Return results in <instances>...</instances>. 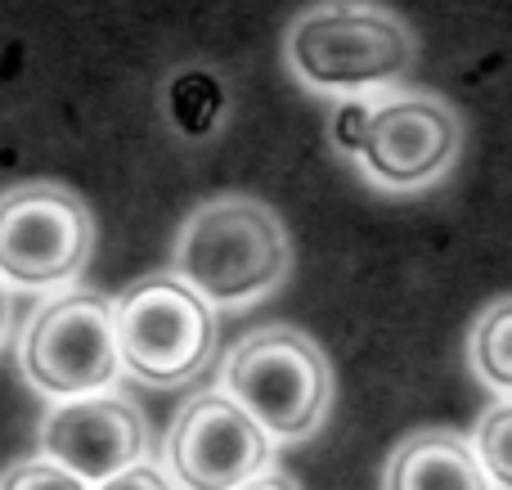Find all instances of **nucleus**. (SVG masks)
<instances>
[{
    "mask_svg": "<svg viewBox=\"0 0 512 490\" xmlns=\"http://www.w3.org/2000/svg\"><path fill=\"white\" fill-rule=\"evenodd\" d=\"M122 374L144 387H185L216 356V311L176 275H149L113 302Z\"/></svg>",
    "mask_w": 512,
    "mask_h": 490,
    "instance_id": "obj_6",
    "label": "nucleus"
},
{
    "mask_svg": "<svg viewBox=\"0 0 512 490\" xmlns=\"http://www.w3.org/2000/svg\"><path fill=\"white\" fill-rule=\"evenodd\" d=\"M274 441L225 392L180 405L162 441V473L176 490H239L270 468Z\"/></svg>",
    "mask_w": 512,
    "mask_h": 490,
    "instance_id": "obj_8",
    "label": "nucleus"
},
{
    "mask_svg": "<svg viewBox=\"0 0 512 490\" xmlns=\"http://www.w3.org/2000/svg\"><path fill=\"white\" fill-rule=\"evenodd\" d=\"M292 239L274 207L248 194H225L185 216L171 248V275L207 306L239 311L288 279Z\"/></svg>",
    "mask_w": 512,
    "mask_h": 490,
    "instance_id": "obj_2",
    "label": "nucleus"
},
{
    "mask_svg": "<svg viewBox=\"0 0 512 490\" xmlns=\"http://www.w3.org/2000/svg\"><path fill=\"white\" fill-rule=\"evenodd\" d=\"M95 248L90 207L54 180L0 198V284L9 293H68Z\"/></svg>",
    "mask_w": 512,
    "mask_h": 490,
    "instance_id": "obj_7",
    "label": "nucleus"
},
{
    "mask_svg": "<svg viewBox=\"0 0 512 490\" xmlns=\"http://www.w3.org/2000/svg\"><path fill=\"white\" fill-rule=\"evenodd\" d=\"M95 490H176L171 486V477L162 473L158 464H135V468H126V473H117V477H108V482H99Z\"/></svg>",
    "mask_w": 512,
    "mask_h": 490,
    "instance_id": "obj_14",
    "label": "nucleus"
},
{
    "mask_svg": "<svg viewBox=\"0 0 512 490\" xmlns=\"http://www.w3.org/2000/svg\"><path fill=\"white\" fill-rule=\"evenodd\" d=\"M239 490H301V486L292 482L288 473H274V468H265L261 477H252V482H243Z\"/></svg>",
    "mask_w": 512,
    "mask_h": 490,
    "instance_id": "obj_15",
    "label": "nucleus"
},
{
    "mask_svg": "<svg viewBox=\"0 0 512 490\" xmlns=\"http://www.w3.org/2000/svg\"><path fill=\"white\" fill-rule=\"evenodd\" d=\"M36 446L50 464L68 468L86 486H99L149 459V419L122 392L72 396L41 414Z\"/></svg>",
    "mask_w": 512,
    "mask_h": 490,
    "instance_id": "obj_9",
    "label": "nucleus"
},
{
    "mask_svg": "<svg viewBox=\"0 0 512 490\" xmlns=\"http://www.w3.org/2000/svg\"><path fill=\"white\" fill-rule=\"evenodd\" d=\"M414 32L369 0H319L283 36V63L306 90L328 99H373L414 72Z\"/></svg>",
    "mask_w": 512,
    "mask_h": 490,
    "instance_id": "obj_1",
    "label": "nucleus"
},
{
    "mask_svg": "<svg viewBox=\"0 0 512 490\" xmlns=\"http://www.w3.org/2000/svg\"><path fill=\"white\" fill-rule=\"evenodd\" d=\"M18 374L50 405L113 392L122 378L113 302L86 288L45 297L18 333Z\"/></svg>",
    "mask_w": 512,
    "mask_h": 490,
    "instance_id": "obj_5",
    "label": "nucleus"
},
{
    "mask_svg": "<svg viewBox=\"0 0 512 490\" xmlns=\"http://www.w3.org/2000/svg\"><path fill=\"white\" fill-rule=\"evenodd\" d=\"M382 490H495L477 450L450 428H418L396 441L382 468Z\"/></svg>",
    "mask_w": 512,
    "mask_h": 490,
    "instance_id": "obj_10",
    "label": "nucleus"
},
{
    "mask_svg": "<svg viewBox=\"0 0 512 490\" xmlns=\"http://www.w3.org/2000/svg\"><path fill=\"white\" fill-rule=\"evenodd\" d=\"M9 320H14V293L0 284V347H5V338H9Z\"/></svg>",
    "mask_w": 512,
    "mask_h": 490,
    "instance_id": "obj_16",
    "label": "nucleus"
},
{
    "mask_svg": "<svg viewBox=\"0 0 512 490\" xmlns=\"http://www.w3.org/2000/svg\"><path fill=\"white\" fill-rule=\"evenodd\" d=\"M0 490H95V486H86L81 477H72L68 468L50 464L45 455H27V459H18V464H9L5 473H0Z\"/></svg>",
    "mask_w": 512,
    "mask_h": 490,
    "instance_id": "obj_13",
    "label": "nucleus"
},
{
    "mask_svg": "<svg viewBox=\"0 0 512 490\" xmlns=\"http://www.w3.org/2000/svg\"><path fill=\"white\" fill-rule=\"evenodd\" d=\"M333 140L355 158L382 194H423L445 180L459 162L463 126L441 95L427 90H387L360 99L333 126Z\"/></svg>",
    "mask_w": 512,
    "mask_h": 490,
    "instance_id": "obj_3",
    "label": "nucleus"
},
{
    "mask_svg": "<svg viewBox=\"0 0 512 490\" xmlns=\"http://www.w3.org/2000/svg\"><path fill=\"white\" fill-rule=\"evenodd\" d=\"M468 365L481 387L512 401V297H495L472 320L468 333Z\"/></svg>",
    "mask_w": 512,
    "mask_h": 490,
    "instance_id": "obj_11",
    "label": "nucleus"
},
{
    "mask_svg": "<svg viewBox=\"0 0 512 490\" xmlns=\"http://www.w3.org/2000/svg\"><path fill=\"white\" fill-rule=\"evenodd\" d=\"M472 450H477L481 473L495 490H512V401L490 405L472 428Z\"/></svg>",
    "mask_w": 512,
    "mask_h": 490,
    "instance_id": "obj_12",
    "label": "nucleus"
},
{
    "mask_svg": "<svg viewBox=\"0 0 512 490\" xmlns=\"http://www.w3.org/2000/svg\"><path fill=\"white\" fill-rule=\"evenodd\" d=\"M221 392L274 446H297L315 437L333 410V369L310 333L270 324L230 351L221 369Z\"/></svg>",
    "mask_w": 512,
    "mask_h": 490,
    "instance_id": "obj_4",
    "label": "nucleus"
}]
</instances>
